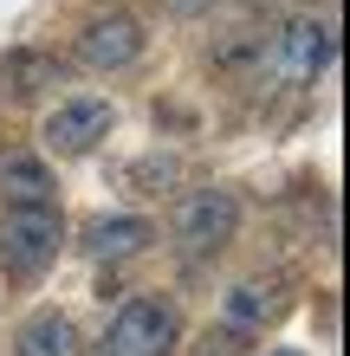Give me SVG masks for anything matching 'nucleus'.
<instances>
[{
	"mask_svg": "<svg viewBox=\"0 0 350 356\" xmlns=\"http://www.w3.org/2000/svg\"><path fill=\"white\" fill-rule=\"evenodd\" d=\"M13 356H78V324L58 305L33 311V318H19V330H13Z\"/></svg>",
	"mask_w": 350,
	"mask_h": 356,
	"instance_id": "obj_10",
	"label": "nucleus"
},
{
	"mask_svg": "<svg viewBox=\"0 0 350 356\" xmlns=\"http://www.w3.org/2000/svg\"><path fill=\"white\" fill-rule=\"evenodd\" d=\"M143 46H150V33L136 26L130 13H104V19H91L85 33H78V65L85 72H130Z\"/></svg>",
	"mask_w": 350,
	"mask_h": 356,
	"instance_id": "obj_7",
	"label": "nucleus"
},
{
	"mask_svg": "<svg viewBox=\"0 0 350 356\" xmlns=\"http://www.w3.org/2000/svg\"><path fill=\"white\" fill-rule=\"evenodd\" d=\"M58 246H65V214L58 201H13L0 214V272L7 279H39Z\"/></svg>",
	"mask_w": 350,
	"mask_h": 356,
	"instance_id": "obj_2",
	"label": "nucleus"
},
{
	"mask_svg": "<svg viewBox=\"0 0 350 356\" xmlns=\"http://www.w3.org/2000/svg\"><path fill=\"white\" fill-rule=\"evenodd\" d=\"M58 85H65V65L52 52H7L0 58V97L7 104H39Z\"/></svg>",
	"mask_w": 350,
	"mask_h": 356,
	"instance_id": "obj_8",
	"label": "nucleus"
},
{
	"mask_svg": "<svg viewBox=\"0 0 350 356\" xmlns=\"http://www.w3.org/2000/svg\"><path fill=\"white\" fill-rule=\"evenodd\" d=\"M58 195V181L46 169V156H33V149H19V143H0V201H52Z\"/></svg>",
	"mask_w": 350,
	"mask_h": 356,
	"instance_id": "obj_9",
	"label": "nucleus"
},
{
	"mask_svg": "<svg viewBox=\"0 0 350 356\" xmlns=\"http://www.w3.org/2000/svg\"><path fill=\"white\" fill-rule=\"evenodd\" d=\"M337 58V26L318 13H292L285 26H273V39L260 46V78L279 91H312Z\"/></svg>",
	"mask_w": 350,
	"mask_h": 356,
	"instance_id": "obj_1",
	"label": "nucleus"
},
{
	"mask_svg": "<svg viewBox=\"0 0 350 356\" xmlns=\"http://www.w3.org/2000/svg\"><path fill=\"white\" fill-rule=\"evenodd\" d=\"M234 234H240V195H234V188H195V195H182V207H175V246H182V259L228 253Z\"/></svg>",
	"mask_w": 350,
	"mask_h": 356,
	"instance_id": "obj_4",
	"label": "nucleus"
},
{
	"mask_svg": "<svg viewBox=\"0 0 350 356\" xmlns=\"http://www.w3.org/2000/svg\"><path fill=\"white\" fill-rule=\"evenodd\" d=\"M111 123H117V117H111V104H104V97H72V104H58V111L39 123V136H46V149H52V156H65V162H72V156H91L97 143L111 136Z\"/></svg>",
	"mask_w": 350,
	"mask_h": 356,
	"instance_id": "obj_5",
	"label": "nucleus"
},
{
	"mask_svg": "<svg viewBox=\"0 0 350 356\" xmlns=\"http://www.w3.org/2000/svg\"><path fill=\"white\" fill-rule=\"evenodd\" d=\"M285 305H292V291L285 279H240L234 291H221V330H234V337H266Z\"/></svg>",
	"mask_w": 350,
	"mask_h": 356,
	"instance_id": "obj_6",
	"label": "nucleus"
},
{
	"mask_svg": "<svg viewBox=\"0 0 350 356\" xmlns=\"http://www.w3.org/2000/svg\"><path fill=\"white\" fill-rule=\"evenodd\" d=\"M162 7H169V13H182V19H189V13H208V7H214V0H162Z\"/></svg>",
	"mask_w": 350,
	"mask_h": 356,
	"instance_id": "obj_12",
	"label": "nucleus"
},
{
	"mask_svg": "<svg viewBox=\"0 0 350 356\" xmlns=\"http://www.w3.org/2000/svg\"><path fill=\"white\" fill-rule=\"evenodd\" d=\"M175 343H182V311L169 298H123L97 337V356H175Z\"/></svg>",
	"mask_w": 350,
	"mask_h": 356,
	"instance_id": "obj_3",
	"label": "nucleus"
},
{
	"mask_svg": "<svg viewBox=\"0 0 350 356\" xmlns=\"http://www.w3.org/2000/svg\"><path fill=\"white\" fill-rule=\"evenodd\" d=\"M150 240H156V227L150 220H136V214H117V220H97L91 234H85V253L97 266H117V259H136V253H150Z\"/></svg>",
	"mask_w": 350,
	"mask_h": 356,
	"instance_id": "obj_11",
	"label": "nucleus"
}]
</instances>
